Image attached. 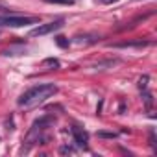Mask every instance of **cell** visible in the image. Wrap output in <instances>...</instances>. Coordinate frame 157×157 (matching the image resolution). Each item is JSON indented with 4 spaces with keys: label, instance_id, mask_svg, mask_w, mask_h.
I'll use <instances>...</instances> for the list:
<instances>
[{
    "label": "cell",
    "instance_id": "cell-5",
    "mask_svg": "<svg viewBox=\"0 0 157 157\" xmlns=\"http://www.w3.org/2000/svg\"><path fill=\"white\" fill-rule=\"evenodd\" d=\"M72 137H74V142L80 148H85L89 142V133L80 126H72Z\"/></svg>",
    "mask_w": 157,
    "mask_h": 157
},
{
    "label": "cell",
    "instance_id": "cell-10",
    "mask_svg": "<svg viewBox=\"0 0 157 157\" xmlns=\"http://www.w3.org/2000/svg\"><path fill=\"white\" fill-rule=\"evenodd\" d=\"M46 2H50V4H63V6H72V4H74V0H46Z\"/></svg>",
    "mask_w": 157,
    "mask_h": 157
},
{
    "label": "cell",
    "instance_id": "cell-15",
    "mask_svg": "<svg viewBox=\"0 0 157 157\" xmlns=\"http://www.w3.org/2000/svg\"><path fill=\"white\" fill-rule=\"evenodd\" d=\"M102 4H115V2H118V0H100Z\"/></svg>",
    "mask_w": 157,
    "mask_h": 157
},
{
    "label": "cell",
    "instance_id": "cell-14",
    "mask_svg": "<svg viewBox=\"0 0 157 157\" xmlns=\"http://www.w3.org/2000/svg\"><path fill=\"white\" fill-rule=\"evenodd\" d=\"M59 151H61V153H74V148H72V146H61Z\"/></svg>",
    "mask_w": 157,
    "mask_h": 157
},
{
    "label": "cell",
    "instance_id": "cell-4",
    "mask_svg": "<svg viewBox=\"0 0 157 157\" xmlns=\"http://www.w3.org/2000/svg\"><path fill=\"white\" fill-rule=\"evenodd\" d=\"M63 24H65V21H63V19L52 21V22H48V24H41V26H37V28H33V30L30 32V37H41V35H48V33H52V32H57L59 28H63Z\"/></svg>",
    "mask_w": 157,
    "mask_h": 157
},
{
    "label": "cell",
    "instance_id": "cell-9",
    "mask_svg": "<svg viewBox=\"0 0 157 157\" xmlns=\"http://www.w3.org/2000/svg\"><path fill=\"white\" fill-rule=\"evenodd\" d=\"M56 44H57V46H61V48H67L70 43H68V39H67V37H63V35H57V37H56Z\"/></svg>",
    "mask_w": 157,
    "mask_h": 157
},
{
    "label": "cell",
    "instance_id": "cell-13",
    "mask_svg": "<svg viewBox=\"0 0 157 157\" xmlns=\"http://www.w3.org/2000/svg\"><path fill=\"white\" fill-rule=\"evenodd\" d=\"M98 137H105V139H115V137H117V133H107V131H100V133H98Z\"/></svg>",
    "mask_w": 157,
    "mask_h": 157
},
{
    "label": "cell",
    "instance_id": "cell-8",
    "mask_svg": "<svg viewBox=\"0 0 157 157\" xmlns=\"http://www.w3.org/2000/svg\"><path fill=\"white\" fill-rule=\"evenodd\" d=\"M148 43H142V41H135V43H118V44H113L115 48H128V46H144Z\"/></svg>",
    "mask_w": 157,
    "mask_h": 157
},
{
    "label": "cell",
    "instance_id": "cell-1",
    "mask_svg": "<svg viewBox=\"0 0 157 157\" xmlns=\"http://www.w3.org/2000/svg\"><path fill=\"white\" fill-rule=\"evenodd\" d=\"M57 93V85L54 83H41L32 87L30 91H26L21 98H19V105L24 109H33L41 104H44L48 98H52Z\"/></svg>",
    "mask_w": 157,
    "mask_h": 157
},
{
    "label": "cell",
    "instance_id": "cell-11",
    "mask_svg": "<svg viewBox=\"0 0 157 157\" xmlns=\"http://www.w3.org/2000/svg\"><path fill=\"white\" fill-rule=\"evenodd\" d=\"M44 65H48V67H52V68H59V61L57 59H44Z\"/></svg>",
    "mask_w": 157,
    "mask_h": 157
},
{
    "label": "cell",
    "instance_id": "cell-3",
    "mask_svg": "<svg viewBox=\"0 0 157 157\" xmlns=\"http://www.w3.org/2000/svg\"><path fill=\"white\" fill-rule=\"evenodd\" d=\"M39 22V17H22V15H0V26L10 28H22L28 24Z\"/></svg>",
    "mask_w": 157,
    "mask_h": 157
},
{
    "label": "cell",
    "instance_id": "cell-12",
    "mask_svg": "<svg viewBox=\"0 0 157 157\" xmlns=\"http://www.w3.org/2000/svg\"><path fill=\"white\" fill-rule=\"evenodd\" d=\"M139 87H140L142 91H146V87H148V76H142L140 80H139Z\"/></svg>",
    "mask_w": 157,
    "mask_h": 157
},
{
    "label": "cell",
    "instance_id": "cell-7",
    "mask_svg": "<svg viewBox=\"0 0 157 157\" xmlns=\"http://www.w3.org/2000/svg\"><path fill=\"white\" fill-rule=\"evenodd\" d=\"M89 37H91V35H83V37L78 35V37H74V43H76V44H87V43H94V41L98 39V37H96V39H89Z\"/></svg>",
    "mask_w": 157,
    "mask_h": 157
},
{
    "label": "cell",
    "instance_id": "cell-2",
    "mask_svg": "<svg viewBox=\"0 0 157 157\" xmlns=\"http://www.w3.org/2000/svg\"><path fill=\"white\" fill-rule=\"evenodd\" d=\"M56 124V118L52 117V115H44V117H41V118H37L33 124H32V128H30V131H28V135H26V146H32V144H44L46 140H48V137L44 135V129H48L50 126H54Z\"/></svg>",
    "mask_w": 157,
    "mask_h": 157
},
{
    "label": "cell",
    "instance_id": "cell-6",
    "mask_svg": "<svg viewBox=\"0 0 157 157\" xmlns=\"http://www.w3.org/2000/svg\"><path fill=\"white\" fill-rule=\"evenodd\" d=\"M24 46H10V48H6L2 54L4 56H21V54H24Z\"/></svg>",
    "mask_w": 157,
    "mask_h": 157
}]
</instances>
